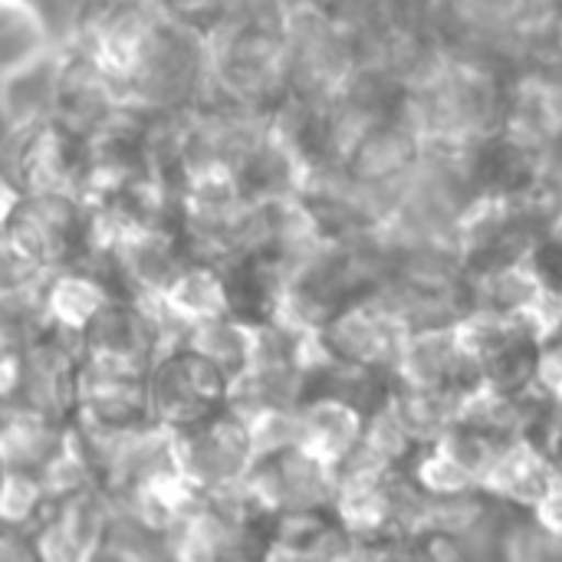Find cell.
<instances>
[{"mask_svg": "<svg viewBox=\"0 0 562 562\" xmlns=\"http://www.w3.org/2000/svg\"><path fill=\"white\" fill-rule=\"evenodd\" d=\"M33 504V487L23 477H10L0 491V514L3 517H23Z\"/></svg>", "mask_w": 562, "mask_h": 562, "instance_id": "cell-13", "label": "cell"}, {"mask_svg": "<svg viewBox=\"0 0 562 562\" xmlns=\"http://www.w3.org/2000/svg\"><path fill=\"white\" fill-rule=\"evenodd\" d=\"M553 33H557V46H560V53H562V10H560V16H557V26H553Z\"/></svg>", "mask_w": 562, "mask_h": 562, "instance_id": "cell-15", "label": "cell"}, {"mask_svg": "<svg viewBox=\"0 0 562 562\" xmlns=\"http://www.w3.org/2000/svg\"><path fill=\"white\" fill-rule=\"evenodd\" d=\"M366 415L359 405L346 398H319L306 412H300V431H296V451L310 454L313 461L336 468L342 464L362 441Z\"/></svg>", "mask_w": 562, "mask_h": 562, "instance_id": "cell-3", "label": "cell"}, {"mask_svg": "<svg viewBox=\"0 0 562 562\" xmlns=\"http://www.w3.org/2000/svg\"><path fill=\"white\" fill-rule=\"evenodd\" d=\"M405 336H408V323L385 300L356 306L333 326V346L346 362L366 369H389V372L395 366Z\"/></svg>", "mask_w": 562, "mask_h": 562, "instance_id": "cell-2", "label": "cell"}, {"mask_svg": "<svg viewBox=\"0 0 562 562\" xmlns=\"http://www.w3.org/2000/svg\"><path fill=\"white\" fill-rule=\"evenodd\" d=\"M198 352L221 362V366H231V369H244L250 359H254V336L240 326H221L214 319L201 323L198 326Z\"/></svg>", "mask_w": 562, "mask_h": 562, "instance_id": "cell-8", "label": "cell"}, {"mask_svg": "<svg viewBox=\"0 0 562 562\" xmlns=\"http://www.w3.org/2000/svg\"><path fill=\"white\" fill-rule=\"evenodd\" d=\"M530 514L550 530V533H557L562 540V468L560 464H553V474H550V481H547V487H543V494L537 497V504L530 507Z\"/></svg>", "mask_w": 562, "mask_h": 562, "instance_id": "cell-12", "label": "cell"}, {"mask_svg": "<svg viewBox=\"0 0 562 562\" xmlns=\"http://www.w3.org/2000/svg\"><path fill=\"white\" fill-rule=\"evenodd\" d=\"M53 49V40L30 0H0V79Z\"/></svg>", "mask_w": 562, "mask_h": 562, "instance_id": "cell-5", "label": "cell"}, {"mask_svg": "<svg viewBox=\"0 0 562 562\" xmlns=\"http://www.w3.org/2000/svg\"><path fill=\"white\" fill-rule=\"evenodd\" d=\"M99 306V290L86 280H59L53 290V313L72 326L86 323Z\"/></svg>", "mask_w": 562, "mask_h": 562, "instance_id": "cell-9", "label": "cell"}, {"mask_svg": "<svg viewBox=\"0 0 562 562\" xmlns=\"http://www.w3.org/2000/svg\"><path fill=\"white\" fill-rule=\"evenodd\" d=\"M30 270V257L26 250L13 247V244H0V286H13L26 277Z\"/></svg>", "mask_w": 562, "mask_h": 562, "instance_id": "cell-14", "label": "cell"}, {"mask_svg": "<svg viewBox=\"0 0 562 562\" xmlns=\"http://www.w3.org/2000/svg\"><path fill=\"white\" fill-rule=\"evenodd\" d=\"M168 306L191 323H207L224 310V293L221 283L204 273V270H191L184 277H178L168 290Z\"/></svg>", "mask_w": 562, "mask_h": 562, "instance_id": "cell-7", "label": "cell"}, {"mask_svg": "<svg viewBox=\"0 0 562 562\" xmlns=\"http://www.w3.org/2000/svg\"><path fill=\"white\" fill-rule=\"evenodd\" d=\"M408 477L428 497H458L477 491V471L461 454H454L441 438L418 448V454L408 464Z\"/></svg>", "mask_w": 562, "mask_h": 562, "instance_id": "cell-6", "label": "cell"}, {"mask_svg": "<svg viewBox=\"0 0 562 562\" xmlns=\"http://www.w3.org/2000/svg\"><path fill=\"white\" fill-rule=\"evenodd\" d=\"M82 3L86 0H30V7L43 20V26H46V33H49L53 43L76 33L79 16H82Z\"/></svg>", "mask_w": 562, "mask_h": 562, "instance_id": "cell-10", "label": "cell"}, {"mask_svg": "<svg viewBox=\"0 0 562 562\" xmlns=\"http://www.w3.org/2000/svg\"><path fill=\"white\" fill-rule=\"evenodd\" d=\"M553 474V458L543 441L530 435H514L494 445L487 464L481 468L477 491L497 504L530 510Z\"/></svg>", "mask_w": 562, "mask_h": 562, "instance_id": "cell-1", "label": "cell"}, {"mask_svg": "<svg viewBox=\"0 0 562 562\" xmlns=\"http://www.w3.org/2000/svg\"><path fill=\"white\" fill-rule=\"evenodd\" d=\"M56 89H59V59L53 56V49H46L33 63L0 79V115L10 125H26L53 105Z\"/></svg>", "mask_w": 562, "mask_h": 562, "instance_id": "cell-4", "label": "cell"}, {"mask_svg": "<svg viewBox=\"0 0 562 562\" xmlns=\"http://www.w3.org/2000/svg\"><path fill=\"white\" fill-rule=\"evenodd\" d=\"M99 530H102V514H99L95 504L79 501V504L69 507V514L63 520V537L72 543V550L89 553V547L99 540Z\"/></svg>", "mask_w": 562, "mask_h": 562, "instance_id": "cell-11", "label": "cell"}]
</instances>
